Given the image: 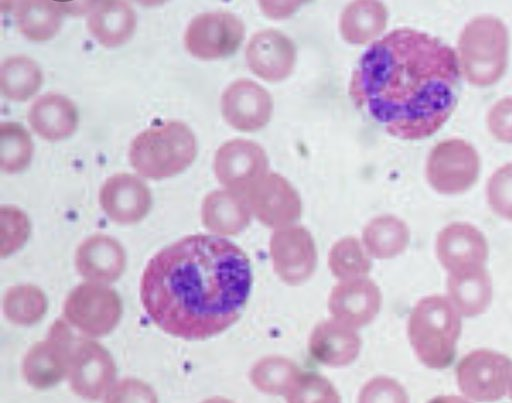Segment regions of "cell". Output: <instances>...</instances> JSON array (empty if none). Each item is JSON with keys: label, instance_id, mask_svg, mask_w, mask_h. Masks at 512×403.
Instances as JSON below:
<instances>
[{"label": "cell", "instance_id": "obj_14", "mask_svg": "<svg viewBox=\"0 0 512 403\" xmlns=\"http://www.w3.org/2000/svg\"><path fill=\"white\" fill-rule=\"evenodd\" d=\"M33 131L45 140L58 141L72 135L79 117L75 104L66 96L48 93L37 98L28 111Z\"/></svg>", "mask_w": 512, "mask_h": 403}, {"label": "cell", "instance_id": "obj_24", "mask_svg": "<svg viewBox=\"0 0 512 403\" xmlns=\"http://www.w3.org/2000/svg\"><path fill=\"white\" fill-rule=\"evenodd\" d=\"M488 127L498 140L512 143V98L502 99L490 109Z\"/></svg>", "mask_w": 512, "mask_h": 403}, {"label": "cell", "instance_id": "obj_19", "mask_svg": "<svg viewBox=\"0 0 512 403\" xmlns=\"http://www.w3.org/2000/svg\"><path fill=\"white\" fill-rule=\"evenodd\" d=\"M387 23V10L377 1H356L348 5L340 18L343 38L352 44H363L379 35Z\"/></svg>", "mask_w": 512, "mask_h": 403}, {"label": "cell", "instance_id": "obj_5", "mask_svg": "<svg viewBox=\"0 0 512 403\" xmlns=\"http://www.w3.org/2000/svg\"><path fill=\"white\" fill-rule=\"evenodd\" d=\"M508 45L506 27L499 19L480 16L466 24L458 49L467 80L477 86L498 81L507 65Z\"/></svg>", "mask_w": 512, "mask_h": 403}, {"label": "cell", "instance_id": "obj_12", "mask_svg": "<svg viewBox=\"0 0 512 403\" xmlns=\"http://www.w3.org/2000/svg\"><path fill=\"white\" fill-rule=\"evenodd\" d=\"M296 52L292 41L276 30L255 34L246 49L251 71L270 82L286 78L292 71Z\"/></svg>", "mask_w": 512, "mask_h": 403}, {"label": "cell", "instance_id": "obj_11", "mask_svg": "<svg viewBox=\"0 0 512 403\" xmlns=\"http://www.w3.org/2000/svg\"><path fill=\"white\" fill-rule=\"evenodd\" d=\"M436 250L450 273L484 267L488 245L484 235L467 223H452L438 235Z\"/></svg>", "mask_w": 512, "mask_h": 403}, {"label": "cell", "instance_id": "obj_22", "mask_svg": "<svg viewBox=\"0 0 512 403\" xmlns=\"http://www.w3.org/2000/svg\"><path fill=\"white\" fill-rule=\"evenodd\" d=\"M203 217L208 225L224 228L241 223L245 218V210L234 194L215 191L204 201Z\"/></svg>", "mask_w": 512, "mask_h": 403}, {"label": "cell", "instance_id": "obj_16", "mask_svg": "<svg viewBox=\"0 0 512 403\" xmlns=\"http://www.w3.org/2000/svg\"><path fill=\"white\" fill-rule=\"evenodd\" d=\"M447 289L450 302L466 317L483 313L492 298L491 280L484 267L450 273Z\"/></svg>", "mask_w": 512, "mask_h": 403}, {"label": "cell", "instance_id": "obj_7", "mask_svg": "<svg viewBox=\"0 0 512 403\" xmlns=\"http://www.w3.org/2000/svg\"><path fill=\"white\" fill-rule=\"evenodd\" d=\"M456 374L458 386L466 397L478 402H494L508 391L512 362L495 351L475 350L461 359Z\"/></svg>", "mask_w": 512, "mask_h": 403}, {"label": "cell", "instance_id": "obj_31", "mask_svg": "<svg viewBox=\"0 0 512 403\" xmlns=\"http://www.w3.org/2000/svg\"><path fill=\"white\" fill-rule=\"evenodd\" d=\"M206 403H229V402L224 401V400H211V401H208Z\"/></svg>", "mask_w": 512, "mask_h": 403}, {"label": "cell", "instance_id": "obj_25", "mask_svg": "<svg viewBox=\"0 0 512 403\" xmlns=\"http://www.w3.org/2000/svg\"><path fill=\"white\" fill-rule=\"evenodd\" d=\"M289 403H340L333 388L323 381H311L295 390L288 398Z\"/></svg>", "mask_w": 512, "mask_h": 403}, {"label": "cell", "instance_id": "obj_13", "mask_svg": "<svg viewBox=\"0 0 512 403\" xmlns=\"http://www.w3.org/2000/svg\"><path fill=\"white\" fill-rule=\"evenodd\" d=\"M100 203L114 220L131 222L140 219L151 204V193L138 177L117 173L104 182L100 189Z\"/></svg>", "mask_w": 512, "mask_h": 403}, {"label": "cell", "instance_id": "obj_26", "mask_svg": "<svg viewBox=\"0 0 512 403\" xmlns=\"http://www.w3.org/2000/svg\"><path fill=\"white\" fill-rule=\"evenodd\" d=\"M107 403H156L153 394L144 387L123 386L111 394Z\"/></svg>", "mask_w": 512, "mask_h": 403}, {"label": "cell", "instance_id": "obj_15", "mask_svg": "<svg viewBox=\"0 0 512 403\" xmlns=\"http://www.w3.org/2000/svg\"><path fill=\"white\" fill-rule=\"evenodd\" d=\"M137 24L132 6L125 1H102L94 4L88 17V29L105 47H117L127 42Z\"/></svg>", "mask_w": 512, "mask_h": 403}, {"label": "cell", "instance_id": "obj_8", "mask_svg": "<svg viewBox=\"0 0 512 403\" xmlns=\"http://www.w3.org/2000/svg\"><path fill=\"white\" fill-rule=\"evenodd\" d=\"M244 24L229 12H207L194 17L188 24L184 44L194 57L212 60L233 54L244 37Z\"/></svg>", "mask_w": 512, "mask_h": 403}, {"label": "cell", "instance_id": "obj_2", "mask_svg": "<svg viewBox=\"0 0 512 403\" xmlns=\"http://www.w3.org/2000/svg\"><path fill=\"white\" fill-rule=\"evenodd\" d=\"M459 67L454 51L428 34L394 30L371 45L354 71V102L401 139L434 134L456 103Z\"/></svg>", "mask_w": 512, "mask_h": 403}, {"label": "cell", "instance_id": "obj_27", "mask_svg": "<svg viewBox=\"0 0 512 403\" xmlns=\"http://www.w3.org/2000/svg\"><path fill=\"white\" fill-rule=\"evenodd\" d=\"M360 403H408L404 392L396 386L385 385L384 388L368 390Z\"/></svg>", "mask_w": 512, "mask_h": 403}, {"label": "cell", "instance_id": "obj_30", "mask_svg": "<svg viewBox=\"0 0 512 403\" xmlns=\"http://www.w3.org/2000/svg\"><path fill=\"white\" fill-rule=\"evenodd\" d=\"M508 392H509L510 398L512 399V374H511V377L509 380Z\"/></svg>", "mask_w": 512, "mask_h": 403}, {"label": "cell", "instance_id": "obj_20", "mask_svg": "<svg viewBox=\"0 0 512 403\" xmlns=\"http://www.w3.org/2000/svg\"><path fill=\"white\" fill-rule=\"evenodd\" d=\"M43 81L41 69L31 58L23 55L5 59L1 66L2 94L12 101H25L34 95Z\"/></svg>", "mask_w": 512, "mask_h": 403}, {"label": "cell", "instance_id": "obj_23", "mask_svg": "<svg viewBox=\"0 0 512 403\" xmlns=\"http://www.w3.org/2000/svg\"><path fill=\"white\" fill-rule=\"evenodd\" d=\"M488 202L500 216L512 220V164L493 173L487 186Z\"/></svg>", "mask_w": 512, "mask_h": 403}, {"label": "cell", "instance_id": "obj_6", "mask_svg": "<svg viewBox=\"0 0 512 403\" xmlns=\"http://www.w3.org/2000/svg\"><path fill=\"white\" fill-rule=\"evenodd\" d=\"M480 160L476 150L461 139L438 143L426 165L430 185L443 194H457L469 189L477 180Z\"/></svg>", "mask_w": 512, "mask_h": 403}, {"label": "cell", "instance_id": "obj_3", "mask_svg": "<svg viewBox=\"0 0 512 403\" xmlns=\"http://www.w3.org/2000/svg\"><path fill=\"white\" fill-rule=\"evenodd\" d=\"M197 142L192 130L179 121L148 128L131 142L129 160L142 176L163 179L184 171L194 161Z\"/></svg>", "mask_w": 512, "mask_h": 403}, {"label": "cell", "instance_id": "obj_9", "mask_svg": "<svg viewBox=\"0 0 512 403\" xmlns=\"http://www.w3.org/2000/svg\"><path fill=\"white\" fill-rule=\"evenodd\" d=\"M268 159L256 143L235 139L224 143L216 152L214 172L225 186L245 188L265 176Z\"/></svg>", "mask_w": 512, "mask_h": 403}, {"label": "cell", "instance_id": "obj_18", "mask_svg": "<svg viewBox=\"0 0 512 403\" xmlns=\"http://www.w3.org/2000/svg\"><path fill=\"white\" fill-rule=\"evenodd\" d=\"M62 3L46 0L20 1L14 9L20 32L32 41L42 42L52 38L60 29Z\"/></svg>", "mask_w": 512, "mask_h": 403}, {"label": "cell", "instance_id": "obj_1", "mask_svg": "<svg viewBox=\"0 0 512 403\" xmlns=\"http://www.w3.org/2000/svg\"><path fill=\"white\" fill-rule=\"evenodd\" d=\"M252 284L246 254L231 241L195 234L159 251L140 285L144 309L163 331L183 339H206L241 315Z\"/></svg>", "mask_w": 512, "mask_h": 403}, {"label": "cell", "instance_id": "obj_21", "mask_svg": "<svg viewBox=\"0 0 512 403\" xmlns=\"http://www.w3.org/2000/svg\"><path fill=\"white\" fill-rule=\"evenodd\" d=\"M33 155V142L28 131L19 123L0 125V168L12 174L24 170Z\"/></svg>", "mask_w": 512, "mask_h": 403}, {"label": "cell", "instance_id": "obj_28", "mask_svg": "<svg viewBox=\"0 0 512 403\" xmlns=\"http://www.w3.org/2000/svg\"><path fill=\"white\" fill-rule=\"evenodd\" d=\"M299 5V2H276V1H261L260 6L266 15L274 18L285 17L292 13Z\"/></svg>", "mask_w": 512, "mask_h": 403}, {"label": "cell", "instance_id": "obj_17", "mask_svg": "<svg viewBox=\"0 0 512 403\" xmlns=\"http://www.w3.org/2000/svg\"><path fill=\"white\" fill-rule=\"evenodd\" d=\"M251 198L260 216L270 221L288 219L299 210L297 193L279 174L271 173L257 181Z\"/></svg>", "mask_w": 512, "mask_h": 403}, {"label": "cell", "instance_id": "obj_4", "mask_svg": "<svg viewBox=\"0 0 512 403\" xmlns=\"http://www.w3.org/2000/svg\"><path fill=\"white\" fill-rule=\"evenodd\" d=\"M460 332L459 312L441 296L421 300L410 319L411 342L421 361L430 368L443 369L452 363Z\"/></svg>", "mask_w": 512, "mask_h": 403}, {"label": "cell", "instance_id": "obj_10", "mask_svg": "<svg viewBox=\"0 0 512 403\" xmlns=\"http://www.w3.org/2000/svg\"><path fill=\"white\" fill-rule=\"evenodd\" d=\"M273 109L269 93L250 80H238L223 93L221 110L226 122L241 131L262 128Z\"/></svg>", "mask_w": 512, "mask_h": 403}, {"label": "cell", "instance_id": "obj_29", "mask_svg": "<svg viewBox=\"0 0 512 403\" xmlns=\"http://www.w3.org/2000/svg\"><path fill=\"white\" fill-rule=\"evenodd\" d=\"M428 403H470L464 398L454 395L437 396L430 400Z\"/></svg>", "mask_w": 512, "mask_h": 403}]
</instances>
